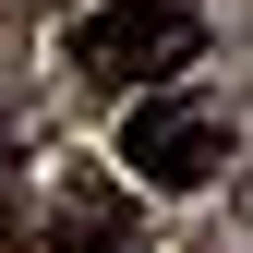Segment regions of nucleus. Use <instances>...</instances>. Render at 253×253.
Masks as SVG:
<instances>
[{"instance_id": "obj_1", "label": "nucleus", "mask_w": 253, "mask_h": 253, "mask_svg": "<svg viewBox=\"0 0 253 253\" xmlns=\"http://www.w3.org/2000/svg\"><path fill=\"white\" fill-rule=\"evenodd\" d=\"M229 145H241V109L217 97V84H193V73L145 84V97H133V121H121V169L169 181V193L217 181V169H229Z\"/></svg>"}, {"instance_id": "obj_3", "label": "nucleus", "mask_w": 253, "mask_h": 253, "mask_svg": "<svg viewBox=\"0 0 253 253\" xmlns=\"http://www.w3.org/2000/svg\"><path fill=\"white\" fill-rule=\"evenodd\" d=\"M24 229H37V253H109L121 241V193H109L97 169H37Z\"/></svg>"}, {"instance_id": "obj_2", "label": "nucleus", "mask_w": 253, "mask_h": 253, "mask_svg": "<svg viewBox=\"0 0 253 253\" xmlns=\"http://www.w3.org/2000/svg\"><path fill=\"white\" fill-rule=\"evenodd\" d=\"M193 60H205V12L193 0H109V12L73 24V73L109 84V97H145V84L193 73Z\"/></svg>"}]
</instances>
